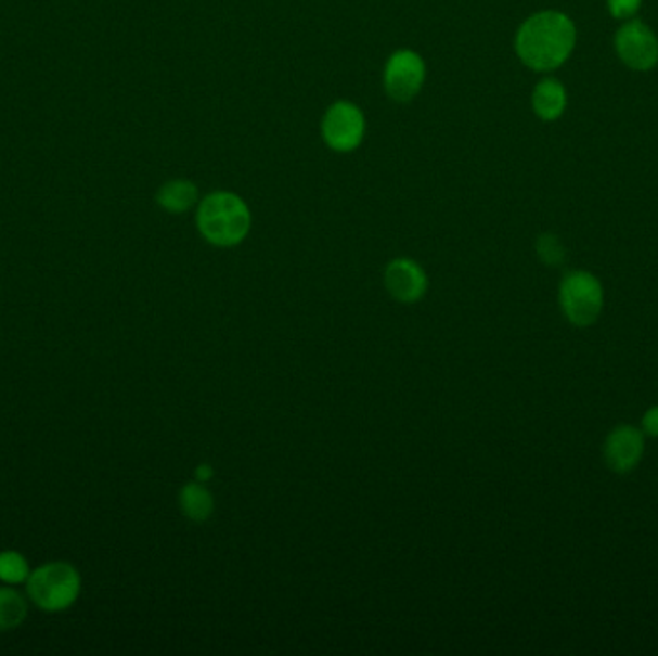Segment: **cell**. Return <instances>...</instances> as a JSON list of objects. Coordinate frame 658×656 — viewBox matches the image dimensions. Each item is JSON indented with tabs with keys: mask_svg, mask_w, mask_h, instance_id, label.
Returning a JSON list of instances; mask_svg holds the SVG:
<instances>
[{
	"mask_svg": "<svg viewBox=\"0 0 658 656\" xmlns=\"http://www.w3.org/2000/svg\"><path fill=\"white\" fill-rule=\"evenodd\" d=\"M576 27L572 20L555 10L528 17L516 34V52L528 68L551 72L560 68L572 54Z\"/></svg>",
	"mask_w": 658,
	"mask_h": 656,
	"instance_id": "1",
	"label": "cell"
},
{
	"mask_svg": "<svg viewBox=\"0 0 658 656\" xmlns=\"http://www.w3.org/2000/svg\"><path fill=\"white\" fill-rule=\"evenodd\" d=\"M253 226L247 203L230 191H215L198 203L197 228L215 247H235Z\"/></svg>",
	"mask_w": 658,
	"mask_h": 656,
	"instance_id": "2",
	"label": "cell"
},
{
	"mask_svg": "<svg viewBox=\"0 0 658 656\" xmlns=\"http://www.w3.org/2000/svg\"><path fill=\"white\" fill-rule=\"evenodd\" d=\"M79 591V571L68 563L43 564L27 578V595L47 613L66 610L76 603Z\"/></svg>",
	"mask_w": 658,
	"mask_h": 656,
	"instance_id": "3",
	"label": "cell"
},
{
	"mask_svg": "<svg viewBox=\"0 0 658 656\" xmlns=\"http://www.w3.org/2000/svg\"><path fill=\"white\" fill-rule=\"evenodd\" d=\"M558 305L570 324L590 327L597 322L605 308L603 283L588 270L565 273L558 285Z\"/></svg>",
	"mask_w": 658,
	"mask_h": 656,
	"instance_id": "4",
	"label": "cell"
},
{
	"mask_svg": "<svg viewBox=\"0 0 658 656\" xmlns=\"http://www.w3.org/2000/svg\"><path fill=\"white\" fill-rule=\"evenodd\" d=\"M366 133V118L357 104L337 101L325 111L322 137L335 153H351L359 149Z\"/></svg>",
	"mask_w": 658,
	"mask_h": 656,
	"instance_id": "5",
	"label": "cell"
},
{
	"mask_svg": "<svg viewBox=\"0 0 658 656\" xmlns=\"http://www.w3.org/2000/svg\"><path fill=\"white\" fill-rule=\"evenodd\" d=\"M426 81V64L411 49L395 51L385 64V93L397 103H409L422 91Z\"/></svg>",
	"mask_w": 658,
	"mask_h": 656,
	"instance_id": "6",
	"label": "cell"
},
{
	"mask_svg": "<svg viewBox=\"0 0 658 656\" xmlns=\"http://www.w3.org/2000/svg\"><path fill=\"white\" fill-rule=\"evenodd\" d=\"M615 47L618 56L622 59L628 68L647 72L657 66V35L653 34L650 27L645 26L640 20H630L618 29Z\"/></svg>",
	"mask_w": 658,
	"mask_h": 656,
	"instance_id": "7",
	"label": "cell"
},
{
	"mask_svg": "<svg viewBox=\"0 0 658 656\" xmlns=\"http://www.w3.org/2000/svg\"><path fill=\"white\" fill-rule=\"evenodd\" d=\"M645 452V434L640 427L630 424L616 426L605 439L603 456L607 462L608 470L615 474H630L640 466Z\"/></svg>",
	"mask_w": 658,
	"mask_h": 656,
	"instance_id": "8",
	"label": "cell"
},
{
	"mask_svg": "<svg viewBox=\"0 0 658 656\" xmlns=\"http://www.w3.org/2000/svg\"><path fill=\"white\" fill-rule=\"evenodd\" d=\"M385 287L399 303L412 305L426 295L428 278L411 258H395L385 268Z\"/></svg>",
	"mask_w": 658,
	"mask_h": 656,
	"instance_id": "9",
	"label": "cell"
},
{
	"mask_svg": "<svg viewBox=\"0 0 658 656\" xmlns=\"http://www.w3.org/2000/svg\"><path fill=\"white\" fill-rule=\"evenodd\" d=\"M531 104H533V111H536L539 118L545 119V121L560 118L566 108L565 86L560 81L553 79V77L539 81L536 89H533Z\"/></svg>",
	"mask_w": 658,
	"mask_h": 656,
	"instance_id": "10",
	"label": "cell"
},
{
	"mask_svg": "<svg viewBox=\"0 0 658 656\" xmlns=\"http://www.w3.org/2000/svg\"><path fill=\"white\" fill-rule=\"evenodd\" d=\"M156 203L166 213L185 214L198 203V189L189 179H171L156 193Z\"/></svg>",
	"mask_w": 658,
	"mask_h": 656,
	"instance_id": "11",
	"label": "cell"
},
{
	"mask_svg": "<svg viewBox=\"0 0 658 656\" xmlns=\"http://www.w3.org/2000/svg\"><path fill=\"white\" fill-rule=\"evenodd\" d=\"M180 506L189 520L205 522L215 511V499L198 484H189L180 493Z\"/></svg>",
	"mask_w": 658,
	"mask_h": 656,
	"instance_id": "12",
	"label": "cell"
},
{
	"mask_svg": "<svg viewBox=\"0 0 658 656\" xmlns=\"http://www.w3.org/2000/svg\"><path fill=\"white\" fill-rule=\"evenodd\" d=\"M27 601L17 591L0 588V631L16 630L27 618Z\"/></svg>",
	"mask_w": 658,
	"mask_h": 656,
	"instance_id": "13",
	"label": "cell"
},
{
	"mask_svg": "<svg viewBox=\"0 0 658 656\" xmlns=\"http://www.w3.org/2000/svg\"><path fill=\"white\" fill-rule=\"evenodd\" d=\"M29 564L24 554L16 551H4L0 553V581L7 586H20L29 578Z\"/></svg>",
	"mask_w": 658,
	"mask_h": 656,
	"instance_id": "14",
	"label": "cell"
},
{
	"mask_svg": "<svg viewBox=\"0 0 658 656\" xmlns=\"http://www.w3.org/2000/svg\"><path fill=\"white\" fill-rule=\"evenodd\" d=\"M536 253H538L539 260L543 265L553 266V268L563 265L566 260L565 245L553 233L539 235L538 241H536Z\"/></svg>",
	"mask_w": 658,
	"mask_h": 656,
	"instance_id": "15",
	"label": "cell"
},
{
	"mask_svg": "<svg viewBox=\"0 0 658 656\" xmlns=\"http://www.w3.org/2000/svg\"><path fill=\"white\" fill-rule=\"evenodd\" d=\"M643 0H607L608 10L618 20H628L635 16L637 10L642 9Z\"/></svg>",
	"mask_w": 658,
	"mask_h": 656,
	"instance_id": "16",
	"label": "cell"
},
{
	"mask_svg": "<svg viewBox=\"0 0 658 656\" xmlns=\"http://www.w3.org/2000/svg\"><path fill=\"white\" fill-rule=\"evenodd\" d=\"M643 434L658 437V404H653L642 417Z\"/></svg>",
	"mask_w": 658,
	"mask_h": 656,
	"instance_id": "17",
	"label": "cell"
}]
</instances>
